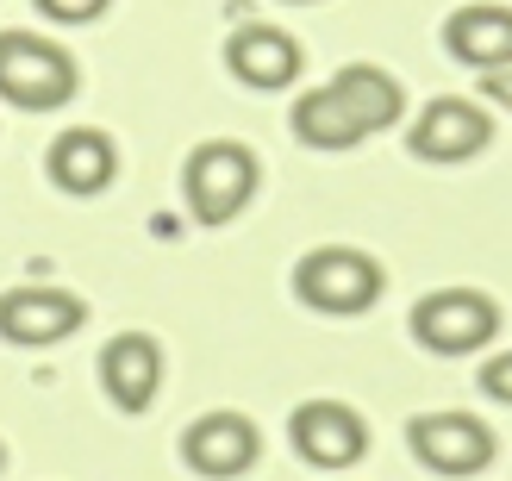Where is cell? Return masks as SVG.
<instances>
[{
    "label": "cell",
    "instance_id": "obj_1",
    "mask_svg": "<svg viewBox=\"0 0 512 481\" xmlns=\"http://www.w3.org/2000/svg\"><path fill=\"white\" fill-rule=\"evenodd\" d=\"M75 88H82V69L63 44L38 32H0V100L25 113H57L63 100H75Z\"/></svg>",
    "mask_w": 512,
    "mask_h": 481
},
{
    "label": "cell",
    "instance_id": "obj_2",
    "mask_svg": "<svg viewBox=\"0 0 512 481\" xmlns=\"http://www.w3.org/2000/svg\"><path fill=\"white\" fill-rule=\"evenodd\" d=\"M182 188H188V207L200 225H232L244 207H250V194H256V157H250V144L238 138H213V144H200L188 169H182Z\"/></svg>",
    "mask_w": 512,
    "mask_h": 481
},
{
    "label": "cell",
    "instance_id": "obj_3",
    "mask_svg": "<svg viewBox=\"0 0 512 481\" xmlns=\"http://www.w3.org/2000/svg\"><path fill=\"white\" fill-rule=\"evenodd\" d=\"M381 263L363 257L350 244H325V250H306L300 269H294V294L306 300L313 313H363L381 300Z\"/></svg>",
    "mask_w": 512,
    "mask_h": 481
},
{
    "label": "cell",
    "instance_id": "obj_4",
    "mask_svg": "<svg viewBox=\"0 0 512 481\" xmlns=\"http://www.w3.org/2000/svg\"><path fill=\"white\" fill-rule=\"evenodd\" d=\"M500 332V307L475 288H444V294H425L413 307V338L438 357H463V350H481Z\"/></svg>",
    "mask_w": 512,
    "mask_h": 481
},
{
    "label": "cell",
    "instance_id": "obj_5",
    "mask_svg": "<svg viewBox=\"0 0 512 481\" xmlns=\"http://www.w3.org/2000/svg\"><path fill=\"white\" fill-rule=\"evenodd\" d=\"M294 450L313 469H350L363 463L369 450V425L356 407H344V400H306V407H294Z\"/></svg>",
    "mask_w": 512,
    "mask_h": 481
},
{
    "label": "cell",
    "instance_id": "obj_6",
    "mask_svg": "<svg viewBox=\"0 0 512 481\" xmlns=\"http://www.w3.org/2000/svg\"><path fill=\"white\" fill-rule=\"evenodd\" d=\"M413 457L438 475H475L494 463V432L481 425L475 413H431V419H413Z\"/></svg>",
    "mask_w": 512,
    "mask_h": 481
},
{
    "label": "cell",
    "instance_id": "obj_7",
    "mask_svg": "<svg viewBox=\"0 0 512 481\" xmlns=\"http://www.w3.org/2000/svg\"><path fill=\"white\" fill-rule=\"evenodd\" d=\"M100 388L119 413H144L163 388V344L150 332H119L100 350Z\"/></svg>",
    "mask_w": 512,
    "mask_h": 481
},
{
    "label": "cell",
    "instance_id": "obj_8",
    "mask_svg": "<svg viewBox=\"0 0 512 481\" xmlns=\"http://www.w3.org/2000/svg\"><path fill=\"white\" fill-rule=\"evenodd\" d=\"M256 450H263V438H256V425L244 413H207V419H194L188 425V438H182V457L194 475H207V481H232L256 463Z\"/></svg>",
    "mask_w": 512,
    "mask_h": 481
},
{
    "label": "cell",
    "instance_id": "obj_9",
    "mask_svg": "<svg viewBox=\"0 0 512 481\" xmlns=\"http://www.w3.org/2000/svg\"><path fill=\"white\" fill-rule=\"evenodd\" d=\"M488 138H494V119L481 113L475 100L444 94V100H431V107L419 113V125H413V157H425V163H463Z\"/></svg>",
    "mask_w": 512,
    "mask_h": 481
},
{
    "label": "cell",
    "instance_id": "obj_10",
    "mask_svg": "<svg viewBox=\"0 0 512 481\" xmlns=\"http://www.w3.org/2000/svg\"><path fill=\"white\" fill-rule=\"evenodd\" d=\"M88 319V307L63 288H7L0 294V338L7 344H57Z\"/></svg>",
    "mask_w": 512,
    "mask_h": 481
},
{
    "label": "cell",
    "instance_id": "obj_11",
    "mask_svg": "<svg viewBox=\"0 0 512 481\" xmlns=\"http://www.w3.org/2000/svg\"><path fill=\"white\" fill-rule=\"evenodd\" d=\"M325 94H331V107L344 113V125L356 138H369V132H381V125H394L400 119V82L388 69H375V63H350V69H338V82H325Z\"/></svg>",
    "mask_w": 512,
    "mask_h": 481
},
{
    "label": "cell",
    "instance_id": "obj_12",
    "mask_svg": "<svg viewBox=\"0 0 512 481\" xmlns=\"http://www.w3.org/2000/svg\"><path fill=\"white\" fill-rule=\"evenodd\" d=\"M44 169L63 194H100L119 175V150H113L107 132H94V125H69V132L50 144Z\"/></svg>",
    "mask_w": 512,
    "mask_h": 481
},
{
    "label": "cell",
    "instance_id": "obj_13",
    "mask_svg": "<svg viewBox=\"0 0 512 481\" xmlns=\"http://www.w3.org/2000/svg\"><path fill=\"white\" fill-rule=\"evenodd\" d=\"M225 63L250 88H288L300 75V44L288 32H275V25H238L232 44H225Z\"/></svg>",
    "mask_w": 512,
    "mask_h": 481
},
{
    "label": "cell",
    "instance_id": "obj_14",
    "mask_svg": "<svg viewBox=\"0 0 512 481\" xmlns=\"http://www.w3.org/2000/svg\"><path fill=\"white\" fill-rule=\"evenodd\" d=\"M444 44L469 69H512V7H463L450 13Z\"/></svg>",
    "mask_w": 512,
    "mask_h": 481
},
{
    "label": "cell",
    "instance_id": "obj_15",
    "mask_svg": "<svg viewBox=\"0 0 512 481\" xmlns=\"http://www.w3.org/2000/svg\"><path fill=\"white\" fill-rule=\"evenodd\" d=\"M294 132H300V144H313V150H350V144H363V138L344 125V113L331 107L325 88H313V94L294 100Z\"/></svg>",
    "mask_w": 512,
    "mask_h": 481
},
{
    "label": "cell",
    "instance_id": "obj_16",
    "mask_svg": "<svg viewBox=\"0 0 512 481\" xmlns=\"http://www.w3.org/2000/svg\"><path fill=\"white\" fill-rule=\"evenodd\" d=\"M32 7H38L44 19H57V25H88V19L107 13L113 0H32Z\"/></svg>",
    "mask_w": 512,
    "mask_h": 481
},
{
    "label": "cell",
    "instance_id": "obj_17",
    "mask_svg": "<svg viewBox=\"0 0 512 481\" xmlns=\"http://www.w3.org/2000/svg\"><path fill=\"white\" fill-rule=\"evenodd\" d=\"M481 388H488L494 400H506V407H512V350H506V357H494L488 369H481Z\"/></svg>",
    "mask_w": 512,
    "mask_h": 481
},
{
    "label": "cell",
    "instance_id": "obj_18",
    "mask_svg": "<svg viewBox=\"0 0 512 481\" xmlns=\"http://www.w3.org/2000/svg\"><path fill=\"white\" fill-rule=\"evenodd\" d=\"M488 94L500 100V107H512V69H494L488 75Z\"/></svg>",
    "mask_w": 512,
    "mask_h": 481
},
{
    "label": "cell",
    "instance_id": "obj_19",
    "mask_svg": "<svg viewBox=\"0 0 512 481\" xmlns=\"http://www.w3.org/2000/svg\"><path fill=\"white\" fill-rule=\"evenodd\" d=\"M0 463H7V444H0Z\"/></svg>",
    "mask_w": 512,
    "mask_h": 481
}]
</instances>
